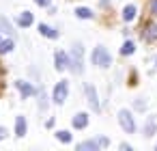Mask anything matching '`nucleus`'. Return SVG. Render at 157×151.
<instances>
[{
  "mask_svg": "<svg viewBox=\"0 0 157 151\" xmlns=\"http://www.w3.org/2000/svg\"><path fill=\"white\" fill-rule=\"evenodd\" d=\"M82 46L80 43H75L73 46V50H71V58H69V69L73 71V74H82Z\"/></svg>",
  "mask_w": 157,
  "mask_h": 151,
  "instance_id": "nucleus-1",
  "label": "nucleus"
},
{
  "mask_svg": "<svg viewBox=\"0 0 157 151\" xmlns=\"http://www.w3.org/2000/svg\"><path fill=\"white\" fill-rule=\"evenodd\" d=\"M93 63H95L97 67H108V65L112 63V58H110V54H108V50H105L103 46H99V48L93 50Z\"/></svg>",
  "mask_w": 157,
  "mask_h": 151,
  "instance_id": "nucleus-2",
  "label": "nucleus"
},
{
  "mask_svg": "<svg viewBox=\"0 0 157 151\" xmlns=\"http://www.w3.org/2000/svg\"><path fill=\"white\" fill-rule=\"evenodd\" d=\"M118 123H121V127H123L127 134H133V132H136V121H133V114H131L129 110H121V112H118Z\"/></svg>",
  "mask_w": 157,
  "mask_h": 151,
  "instance_id": "nucleus-3",
  "label": "nucleus"
},
{
  "mask_svg": "<svg viewBox=\"0 0 157 151\" xmlns=\"http://www.w3.org/2000/svg\"><path fill=\"white\" fill-rule=\"evenodd\" d=\"M67 93H69L67 82H65V80H63V82H58V84H56V89H54V101H56V104H63V101L67 99Z\"/></svg>",
  "mask_w": 157,
  "mask_h": 151,
  "instance_id": "nucleus-4",
  "label": "nucleus"
},
{
  "mask_svg": "<svg viewBox=\"0 0 157 151\" xmlns=\"http://www.w3.org/2000/svg\"><path fill=\"white\" fill-rule=\"evenodd\" d=\"M84 91H86V97H88V104H90V108L99 112V108H101V106H99V97H97V91H95V86H90V84H88Z\"/></svg>",
  "mask_w": 157,
  "mask_h": 151,
  "instance_id": "nucleus-5",
  "label": "nucleus"
},
{
  "mask_svg": "<svg viewBox=\"0 0 157 151\" xmlns=\"http://www.w3.org/2000/svg\"><path fill=\"white\" fill-rule=\"evenodd\" d=\"M54 63H56V69H58V71H65V69L69 67V56H67L65 52H56Z\"/></svg>",
  "mask_w": 157,
  "mask_h": 151,
  "instance_id": "nucleus-6",
  "label": "nucleus"
},
{
  "mask_svg": "<svg viewBox=\"0 0 157 151\" xmlns=\"http://www.w3.org/2000/svg\"><path fill=\"white\" fill-rule=\"evenodd\" d=\"M15 86L20 89V93H22V97H30V95H35V86H33L30 82H24V80H17V82H15Z\"/></svg>",
  "mask_w": 157,
  "mask_h": 151,
  "instance_id": "nucleus-7",
  "label": "nucleus"
},
{
  "mask_svg": "<svg viewBox=\"0 0 157 151\" xmlns=\"http://www.w3.org/2000/svg\"><path fill=\"white\" fill-rule=\"evenodd\" d=\"M99 147H103V145H101V140L97 138V140H86V142H80V145H78V151H97Z\"/></svg>",
  "mask_w": 157,
  "mask_h": 151,
  "instance_id": "nucleus-8",
  "label": "nucleus"
},
{
  "mask_svg": "<svg viewBox=\"0 0 157 151\" xmlns=\"http://www.w3.org/2000/svg\"><path fill=\"white\" fill-rule=\"evenodd\" d=\"M144 39L146 41H157V24L155 22H148L144 26Z\"/></svg>",
  "mask_w": 157,
  "mask_h": 151,
  "instance_id": "nucleus-9",
  "label": "nucleus"
},
{
  "mask_svg": "<svg viewBox=\"0 0 157 151\" xmlns=\"http://www.w3.org/2000/svg\"><path fill=\"white\" fill-rule=\"evenodd\" d=\"M155 129H157V119H155V117H148L146 123H144V136L151 138V136L155 134Z\"/></svg>",
  "mask_w": 157,
  "mask_h": 151,
  "instance_id": "nucleus-10",
  "label": "nucleus"
},
{
  "mask_svg": "<svg viewBox=\"0 0 157 151\" xmlns=\"http://www.w3.org/2000/svg\"><path fill=\"white\" fill-rule=\"evenodd\" d=\"M86 125H88V114H86V112H80V114L73 117V127L82 129V127H86Z\"/></svg>",
  "mask_w": 157,
  "mask_h": 151,
  "instance_id": "nucleus-11",
  "label": "nucleus"
},
{
  "mask_svg": "<svg viewBox=\"0 0 157 151\" xmlns=\"http://www.w3.org/2000/svg\"><path fill=\"white\" fill-rule=\"evenodd\" d=\"M33 22H35V18H33V13H28V11H24V13H20V15H17V24H20V26H24V28H26V26H30Z\"/></svg>",
  "mask_w": 157,
  "mask_h": 151,
  "instance_id": "nucleus-12",
  "label": "nucleus"
},
{
  "mask_svg": "<svg viewBox=\"0 0 157 151\" xmlns=\"http://www.w3.org/2000/svg\"><path fill=\"white\" fill-rule=\"evenodd\" d=\"M39 33H41L43 37H50V39H56V37H58V30L50 28L48 24H41V26H39Z\"/></svg>",
  "mask_w": 157,
  "mask_h": 151,
  "instance_id": "nucleus-13",
  "label": "nucleus"
},
{
  "mask_svg": "<svg viewBox=\"0 0 157 151\" xmlns=\"http://www.w3.org/2000/svg\"><path fill=\"white\" fill-rule=\"evenodd\" d=\"M15 134L17 136H24L26 134V119L24 117H17L15 119Z\"/></svg>",
  "mask_w": 157,
  "mask_h": 151,
  "instance_id": "nucleus-14",
  "label": "nucleus"
},
{
  "mask_svg": "<svg viewBox=\"0 0 157 151\" xmlns=\"http://www.w3.org/2000/svg\"><path fill=\"white\" fill-rule=\"evenodd\" d=\"M136 13H138V11H136V7H133V5H129V7H125V9H123V20H125V22H131V20L136 18Z\"/></svg>",
  "mask_w": 157,
  "mask_h": 151,
  "instance_id": "nucleus-15",
  "label": "nucleus"
},
{
  "mask_svg": "<svg viewBox=\"0 0 157 151\" xmlns=\"http://www.w3.org/2000/svg\"><path fill=\"white\" fill-rule=\"evenodd\" d=\"M133 52H136L133 41H125V43H123V48H121V54H123V56H129V54H133Z\"/></svg>",
  "mask_w": 157,
  "mask_h": 151,
  "instance_id": "nucleus-16",
  "label": "nucleus"
},
{
  "mask_svg": "<svg viewBox=\"0 0 157 151\" xmlns=\"http://www.w3.org/2000/svg\"><path fill=\"white\" fill-rule=\"evenodd\" d=\"M75 15H78V18L88 20V18H93V11H90V9H86V7H78V9H75Z\"/></svg>",
  "mask_w": 157,
  "mask_h": 151,
  "instance_id": "nucleus-17",
  "label": "nucleus"
},
{
  "mask_svg": "<svg viewBox=\"0 0 157 151\" xmlns=\"http://www.w3.org/2000/svg\"><path fill=\"white\" fill-rule=\"evenodd\" d=\"M11 50H13V41H11V39L0 41V54H7V52H11Z\"/></svg>",
  "mask_w": 157,
  "mask_h": 151,
  "instance_id": "nucleus-18",
  "label": "nucleus"
},
{
  "mask_svg": "<svg viewBox=\"0 0 157 151\" xmlns=\"http://www.w3.org/2000/svg\"><path fill=\"white\" fill-rule=\"evenodd\" d=\"M0 30H5V33H9V35H13V26L5 20V18H0Z\"/></svg>",
  "mask_w": 157,
  "mask_h": 151,
  "instance_id": "nucleus-19",
  "label": "nucleus"
},
{
  "mask_svg": "<svg viewBox=\"0 0 157 151\" xmlns=\"http://www.w3.org/2000/svg\"><path fill=\"white\" fill-rule=\"evenodd\" d=\"M56 138H58L60 142H71V134H69V132H65V129H63V132H58V134H56Z\"/></svg>",
  "mask_w": 157,
  "mask_h": 151,
  "instance_id": "nucleus-20",
  "label": "nucleus"
},
{
  "mask_svg": "<svg viewBox=\"0 0 157 151\" xmlns=\"http://www.w3.org/2000/svg\"><path fill=\"white\" fill-rule=\"evenodd\" d=\"M39 99H41V101H39V108L43 110V108H45V93H43V91L39 93Z\"/></svg>",
  "mask_w": 157,
  "mask_h": 151,
  "instance_id": "nucleus-21",
  "label": "nucleus"
},
{
  "mask_svg": "<svg viewBox=\"0 0 157 151\" xmlns=\"http://www.w3.org/2000/svg\"><path fill=\"white\" fill-rule=\"evenodd\" d=\"M148 9H151L153 15H157V0H151V7H148Z\"/></svg>",
  "mask_w": 157,
  "mask_h": 151,
  "instance_id": "nucleus-22",
  "label": "nucleus"
},
{
  "mask_svg": "<svg viewBox=\"0 0 157 151\" xmlns=\"http://www.w3.org/2000/svg\"><path fill=\"white\" fill-rule=\"evenodd\" d=\"M136 108H138V110H144V108H146V101H144V99H138V101H136Z\"/></svg>",
  "mask_w": 157,
  "mask_h": 151,
  "instance_id": "nucleus-23",
  "label": "nucleus"
},
{
  "mask_svg": "<svg viewBox=\"0 0 157 151\" xmlns=\"http://www.w3.org/2000/svg\"><path fill=\"white\" fill-rule=\"evenodd\" d=\"M35 2H37L39 7H48V5H50V0H35Z\"/></svg>",
  "mask_w": 157,
  "mask_h": 151,
  "instance_id": "nucleus-24",
  "label": "nucleus"
},
{
  "mask_svg": "<svg viewBox=\"0 0 157 151\" xmlns=\"http://www.w3.org/2000/svg\"><path fill=\"white\" fill-rule=\"evenodd\" d=\"M7 136H9V134H7V129H5V127H0V140H5Z\"/></svg>",
  "mask_w": 157,
  "mask_h": 151,
  "instance_id": "nucleus-25",
  "label": "nucleus"
}]
</instances>
